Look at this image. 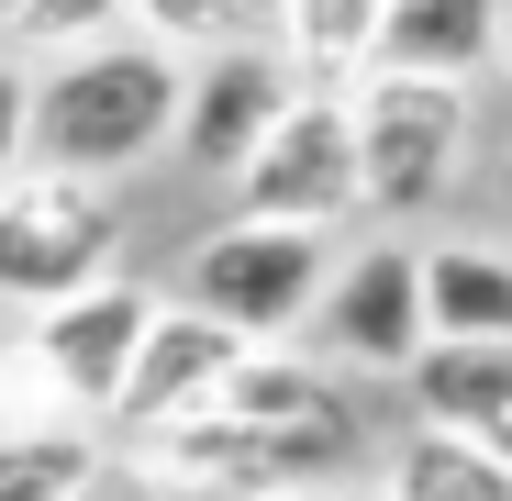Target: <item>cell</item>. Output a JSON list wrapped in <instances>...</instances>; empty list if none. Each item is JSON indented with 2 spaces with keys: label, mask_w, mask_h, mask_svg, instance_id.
Segmentation results:
<instances>
[{
  "label": "cell",
  "mask_w": 512,
  "mask_h": 501,
  "mask_svg": "<svg viewBox=\"0 0 512 501\" xmlns=\"http://www.w3.org/2000/svg\"><path fill=\"white\" fill-rule=\"evenodd\" d=\"M167 123H179V56L145 34L67 45L23 90V145L34 167H67V179H123V167L167 156Z\"/></svg>",
  "instance_id": "cell-1"
},
{
  "label": "cell",
  "mask_w": 512,
  "mask_h": 501,
  "mask_svg": "<svg viewBox=\"0 0 512 501\" xmlns=\"http://www.w3.org/2000/svg\"><path fill=\"white\" fill-rule=\"evenodd\" d=\"M245 357V334H223L212 312H190V301H156L145 312V334H134V368H123V390H112V424H123V446L134 435H156V424H179V412H201L212 390H223V368Z\"/></svg>",
  "instance_id": "cell-9"
},
{
  "label": "cell",
  "mask_w": 512,
  "mask_h": 501,
  "mask_svg": "<svg viewBox=\"0 0 512 501\" xmlns=\"http://www.w3.org/2000/svg\"><path fill=\"white\" fill-rule=\"evenodd\" d=\"M268 12H279V0H245V23H268Z\"/></svg>",
  "instance_id": "cell-21"
},
{
  "label": "cell",
  "mask_w": 512,
  "mask_h": 501,
  "mask_svg": "<svg viewBox=\"0 0 512 501\" xmlns=\"http://www.w3.org/2000/svg\"><path fill=\"white\" fill-rule=\"evenodd\" d=\"M490 45H501V0H379L368 67H401V78H479Z\"/></svg>",
  "instance_id": "cell-11"
},
{
  "label": "cell",
  "mask_w": 512,
  "mask_h": 501,
  "mask_svg": "<svg viewBox=\"0 0 512 501\" xmlns=\"http://www.w3.org/2000/svg\"><path fill=\"white\" fill-rule=\"evenodd\" d=\"M490 67H512V0H501V45H490Z\"/></svg>",
  "instance_id": "cell-19"
},
{
  "label": "cell",
  "mask_w": 512,
  "mask_h": 501,
  "mask_svg": "<svg viewBox=\"0 0 512 501\" xmlns=\"http://www.w3.org/2000/svg\"><path fill=\"white\" fill-rule=\"evenodd\" d=\"M412 412L512 468V334H423L412 346Z\"/></svg>",
  "instance_id": "cell-10"
},
{
  "label": "cell",
  "mask_w": 512,
  "mask_h": 501,
  "mask_svg": "<svg viewBox=\"0 0 512 501\" xmlns=\"http://www.w3.org/2000/svg\"><path fill=\"white\" fill-rule=\"evenodd\" d=\"M323 279H334V234L234 212V223H212V234L190 245V290H179V301L212 312L223 334H245V346H279L290 323H312Z\"/></svg>",
  "instance_id": "cell-5"
},
{
  "label": "cell",
  "mask_w": 512,
  "mask_h": 501,
  "mask_svg": "<svg viewBox=\"0 0 512 501\" xmlns=\"http://www.w3.org/2000/svg\"><path fill=\"white\" fill-rule=\"evenodd\" d=\"M268 23L290 34V56H279V67H301V90H346V78H368L379 0H279Z\"/></svg>",
  "instance_id": "cell-14"
},
{
  "label": "cell",
  "mask_w": 512,
  "mask_h": 501,
  "mask_svg": "<svg viewBox=\"0 0 512 501\" xmlns=\"http://www.w3.org/2000/svg\"><path fill=\"white\" fill-rule=\"evenodd\" d=\"M145 312H156V290H134V279H90V290L23 312V346L0 357V401H12L23 424H67V435L112 424V390L134 368Z\"/></svg>",
  "instance_id": "cell-2"
},
{
  "label": "cell",
  "mask_w": 512,
  "mask_h": 501,
  "mask_svg": "<svg viewBox=\"0 0 512 501\" xmlns=\"http://www.w3.org/2000/svg\"><path fill=\"white\" fill-rule=\"evenodd\" d=\"M23 90H34V78L0 67V179H12V167H34V145H23Z\"/></svg>",
  "instance_id": "cell-18"
},
{
  "label": "cell",
  "mask_w": 512,
  "mask_h": 501,
  "mask_svg": "<svg viewBox=\"0 0 512 501\" xmlns=\"http://www.w3.org/2000/svg\"><path fill=\"white\" fill-rule=\"evenodd\" d=\"M167 501H234V490H167Z\"/></svg>",
  "instance_id": "cell-20"
},
{
  "label": "cell",
  "mask_w": 512,
  "mask_h": 501,
  "mask_svg": "<svg viewBox=\"0 0 512 501\" xmlns=\"http://www.w3.org/2000/svg\"><path fill=\"white\" fill-rule=\"evenodd\" d=\"M123 23L167 56H201V45H234L245 34V0H123Z\"/></svg>",
  "instance_id": "cell-17"
},
{
  "label": "cell",
  "mask_w": 512,
  "mask_h": 501,
  "mask_svg": "<svg viewBox=\"0 0 512 501\" xmlns=\"http://www.w3.org/2000/svg\"><path fill=\"white\" fill-rule=\"evenodd\" d=\"M423 334H512V245H423Z\"/></svg>",
  "instance_id": "cell-12"
},
{
  "label": "cell",
  "mask_w": 512,
  "mask_h": 501,
  "mask_svg": "<svg viewBox=\"0 0 512 501\" xmlns=\"http://www.w3.org/2000/svg\"><path fill=\"white\" fill-rule=\"evenodd\" d=\"M112 245H123L112 179H67V167H12L0 179V301L12 312H45L67 290L112 279Z\"/></svg>",
  "instance_id": "cell-4"
},
{
  "label": "cell",
  "mask_w": 512,
  "mask_h": 501,
  "mask_svg": "<svg viewBox=\"0 0 512 501\" xmlns=\"http://www.w3.org/2000/svg\"><path fill=\"white\" fill-rule=\"evenodd\" d=\"M379 501H512V468L490 446L446 435V424H412L379 468Z\"/></svg>",
  "instance_id": "cell-13"
},
{
  "label": "cell",
  "mask_w": 512,
  "mask_h": 501,
  "mask_svg": "<svg viewBox=\"0 0 512 501\" xmlns=\"http://www.w3.org/2000/svg\"><path fill=\"white\" fill-rule=\"evenodd\" d=\"M301 90V78L279 67V45H201V56H179V123H167V156H190V167H234L256 156V134L279 123V101Z\"/></svg>",
  "instance_id": "cell-7"
},
{
  "label": "cell",
  "mask_w": 512,
  "mask_h": 501,
  "mask_svg": "<svg viewBox=\"0 0 512 501\" xmlns=\"http://www.w3.org/2000/svg\"><path fill=\"white\" fill-rule=\"evenodd\" d=\"M312 334H323L334 368H390L401 379L412 346H423V245H368L346 279H323Z\"/></svg>",
  "instance_id": "cell-8"
},
{
  "label": "cell",
  "mask_w": 512,
  "mask_h": 501,
  "mask_svg": "<svg viewBox=\"0 0 512 501\" xmlns=\"http://www.w3.org/2000/svg\"><path fill=\"white\" fill-rule=\"evenodd\" d=\"M101 435H67V424H0V501H67L90 479Z\"/></svg>",
  "instance_id": "cell-15"
},
{
  "label": "cell",
  "mask_w": 512,
  "mask_h": 501,
  "mask_svg": "<svg viewBox=\"0 0 512 501\" xmlns=\"http://www.w3.org/2000/svg\"><path fill=\"white\" fill-rule=\"evenodd\" d=\"M290 501H346V490H290Z\"/></svg>",
  "instance_id": "cell-22"
},
{
  "label": "cell",
  "mask_w": 512,
  "mask_h": 501,
  "mask_svg": "<svg viewBox=\"0 0 512 501\" xmlns=\"http://www.w3.org/2000/svg\"><path fill=\"white\" fill-rule=\"evenodd\" d=\"M346 134H357V212H435L468 167V78H401L368 67L346 78Z\"/></svg>",
  "instance_id": "cell-3"
},
{
  "label": "cell",
  "mask_w": 512,
  "mask_h": 501,
  "mask_svg": "<svg viewBox=\"0 0 512 501\" xmlns=\"http://www.w3.org/2000/svg\"><path fill=\"white\" fill-rule=\"evenodd\" d=\"M234 212L256 223H301L334 234L357 212V134H346V90H290L279 123L256 134V156L234 167Z\"/></svg>",
  "instance_id": "cell-6"
},
{
  "label": "cell",
  "mask_w": 512,
  "mask_h": 501,
  "mask_svg": "<svg viewBox=\"0 0 512 501\" xmlns=\"http://www.w3.org/2000/svg\"><path fill=\"white\" fill-rule=\"evenodd\" d=\"M0 424H12V401H0Z\"/></svg>",
  "instance_id": "cell-23"
},
{
  "label": "cell",
  "mask_w": 512,
  "mask_h": 501,
  "mask_svg": "<svg viewBox=\"0 0 512 501\" xmlns=\"http://www.w3.org/2000/svg\"><path fill=\"white\" fill-rule=\"evenodd\" d=\"M101 34H123V0H0V45H23V56H67Z\"/></svg>",
  "instance_id": "cell-16"
}]
</instances>
